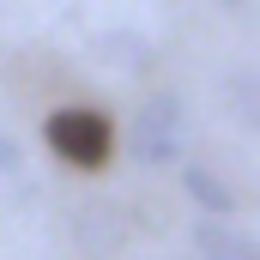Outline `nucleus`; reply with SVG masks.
<instances>
[{"instance_id": "nucleus-4", "label": "nucleus", "mask_w": 260, "mask_h": 260, "mask_svg": "<svg viewBox=\"0 0 260 260\" xmlns=\"http://www.w3.org/2000/svg\"><path fill=\"white\" fill-rule=\"evenodd\" d=\"M182 182H188V194L206 206V218H230V212H236V194H230V182H224V176H212L206 164H194Z\"/></svg>"}, {"instance_id": "nucleus-7", "label": "nucleus", "mask_w": 260, "mask_h": 260, "mask_svg": "<svg viewBox=\"0 0 260 260\" xmlns=\"http://www.w3.org/2000/svg\"><path fill=\"white\" fill-rule=\"evenodd\" d=\"M224 6H242V0H224Z\"/></svg>"}, {"instance_id": "nucleus-1", "label": "nucleus", "mask_w": 260, "mask_h": 260, "mask_svg": "<svg viewBox=\"0 0 260 260\" xmlns=\"http://www.w3.org/2000/svg\"><path fill=\"white\" fill-rule=\"evenodd\" d=\"M127 151H133V164H170L182 151V97L176 91H157L133 109Z\"/></svg>"}, {"instance_id": "nucleus-5", "label": "nucleus", "mask_w": 260, "mask_h": 260, "mask_svg": "<svg viewBox=\"0 0 260 260\" xmlns=\"http://www.w3.org/2000/svg\"><path fill=\"white\" fill-rule=\"evenodd\" d=\"M79 236H85V254H109V248L121 242V218H115L109 206H85Z\"/></svg>"}, {"instance_id": "nucleus-6", "label": "nucleus", "mask_w": 260, "mask_h": 260, "mask_svg": "<svg viewBox=\"0 0 260 260\" xmlns=\"http://www.w3.org/2000/svg\"><path fill=\"white\" fill-rule=\"evenodd\" d=\"M0 170H18V145L12 139H0Z\"/></svg>"}, {"instance_id": "nucleus-3", "label": "nucleus", "mask_w": 260, "mask_h": 260, "mask_svg": "<svg viewBox=\"0 0 260 260\" xmlns=\"http://www.w3.org/2000/svg\"><path fill=\"white\" fill-rule=\"evenodd\" d=\"M194 242L206 260H260V242L248 230H236V224H224V218H200L194 224Z\"/></svg>"}, {"instance_id": "nucleus-2", "label": "nucleus", "mask_w": 260, "mask_h": 260, "mask_svg": "<svg viewBox=\"0 0 260 260\" xmlns=\"http://www.w3.org/2000/svg\"><path fill=\"white\" fill-rule=\"evenodd\" d=\"M49 145L61 151L67 164L97 170V164L115 151V133H109V121H103L97 109H55V115H49Z\"/></svg>"}]
</instances>
